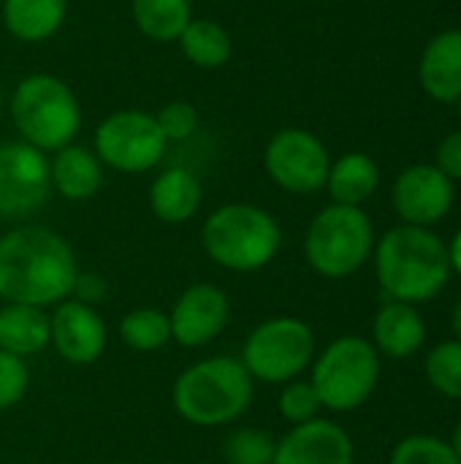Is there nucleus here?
Returning <instances> with one entry per match:
<instances>
[{"instance_id":"12","label":"nucleus","mask_w":461,"mask_h":464,"mask_svg":"<svg viewBox=\"0 0 461 464\" xmlns=\"http://www.w3.org/2000/svg\"><path fill=\"white\" fill-rule=\"evenodd\" d=\"M231 321V299L215 283L187 285L168 310L171 340L182 348H204L215 343Z\"/></svg>"},{"instance_id":"16","label":"nucleus","mask_w":461,"mask_h":464,"mask_svg":"<svg viewBox=\"0 0 461 464\" xmlns=\"http://www.w3.org/2000/svg\"><path fill=\"white\" fill-rule=\"evenodd\" d=\"M418 79L424 92L437 103H456L461 98V30L437 33L421 54Z\"/></svg>"},{"instance_id":"23","label":"nucleus","mask_w":461,"mask_h":464,"mask_svg":"<svg viewBox=\"0 0 461 464\" xmlns=\"http://www.w3.org/2000/svg\"><path fill=\"white\" fill-rule=\"evenodd\" d=\"M179 46H182V54L196 68H206V71L223 68L234 52L228 30L217 24L215 19H190L179 35Z\"/></svg>"},{"instance_id":"29","label":"nucleus","mask_w":461,"mask_h":464,"mask_svg":"<svg viewBox=\"0 0 461 464\" xmlns=\"http://www.w3.org/2000/svg\"><path fill=\"white\" fill-rule=\"evenodd\" d=\"M277 411L291 427H296V424H307L312 419H321L323 405H321V397H318L315 386L310 381L296 378V381L283 386V392L277 397Z\"/></svg>"},{"instance_id":"19","label":"nucleus","mask_w":461,"mask_h":464,"mask_svg":"<svg viewBox=\"0 0 461 464\" xmlns=\"http://www.w3.org/2000/svg\"><path fill=\"white\" fill-rule=\"evenodd\" d=\"M52 190H57L68 201H87L103 185V163L95 152L79 144H68L54 152L49 160Z\"/></svg>"},{"instance_id":"9","label":"nucleus","mask_w":461,"mask_h":464,"mask_svg":"<svg viewBox=\"0 0 461 464\" xmlns=\"http://www.w3.org/2000/svg\"><path fill=\"white\" fill-rule=\"evenodd\" d=\"M166 136L155 114L141 109H122L101 120L95 128V155L103 166L120 174L152 171L166 155Z\"/></svg>"},{"instance_id":"21","label":"nucleus","mask_w":461,"mask_h":464,"mask_svg":"<svg viewBox=\"0 0 461 464\" xmlns=\"http://www.w3.org/2000/svg\"><path fill=\"white\" fill-rule=\"evenodd\" d=\"M5 30L24 44H41L52 38L68 14V0H3Z\"/></svg>"},{"instance_id":"15","label":"nucleus","mask_w":461,"mask_h":464,"mask_svg":"<svg viewBox=\"0 0 461 464\" xmlns=\"http://www.w3.org/2000/svg\"><path fill=\"white\" fill-rule=\"evenodd\" d=\"M272 464H353V440L340 424L312 419L277 440Z\"/></svg>"},{"instance_id":"38","label":"nucleus","mask_w":461,"mask_h":464,"mask_svg":"<svg viewBox=\"0 0 461 464\" xmlns=\"http://www.w3.org/2000/svg\"><path fill=\"white\" fill-rule=\"evenodd\" d=\"M0 109H3V90H0Z\"/></svg>"},{"instance_id":"28","label":"nucleus","mask_w":461,"mask_h":464,"mask_svg":"<svg viewBox=\"0 0 461 464\" xmlns=\"http://www.w3.org/2000/svg\"><path fill=\"white\" fill-rule=\"evenodd\" d=\"M391 464H461L448 440L435 435H410L391 451Z\"/></svg>"},{"instance_id":"17","label":"nucleus","mask_w":461,"mask_h":464,"mask_svg":"<svg viewBox=\"0 0 461 464\" xmlns=\"http://www.w3.org/2000/svg\"><path fill=\"white\" fill-rule=\"evenodd\" d=\"M427 324L416 304L391 302L383 304L372 321V345L380 356L389 359H410L424 348Z\"/></svg>"},{"instance_id":"7","label":"nucleus","mask_w":461,"mask_h":464,"mask_svg":"<svg viewBox=\"0 0 461 464\" xmlns=\"http://www.w3.org/2000/svg\"><path fill=\"white\" fill-rule=\"evenodd\" d=\"M380 353L364 337L345 334L329 343L312 359V378L321 405L334 413H351L361 408L378 389Z\"/></svg>"},{"instance_id":"4","label":"nucleus","mask_w":461,"mask_h":464,"mask_svg":"<svg viewBox=\"0 0 461 464\" xmlns=\"http://www.w3.org/2000/svg\"><path fill=\"white\" fill-rule=\"evenodd\" d=\"M209 261L228 272H258L269 266L283 245V228L272 212L255 204H223L201 226Z\"/></svg>"},{"instance_id":"33","label":"nucleus","mask_w":461,"mask_h":464,"mask_svg":"<svg viewBox=\"0 0 461 464\" xmlns=\"http://www.w3.org/2000/svg\"><path fill=\"white\" fill-rule=\"evenodd\" d=\"M71 296L79 299V302H84V304H92V307H95V304L106 296V283H103V277L95 275V272H90V275H82V272H79Z\"/></svg>"},{"instance_id":"11","label":"nucleus","mask_w":461,"mask_h":464,"mask_svg":"<svg viewBox=\"0 0 461 464\" xmlns=\"http://www.w3.org/2000/svg\"><path fill=\"white\" fill-rule=\"evenodd\" d=\"M52 196L46 152L19 141L0 144V220H24Z\"/></svg>"},{"instance_id":"2","label":"nucleus","mask_w":461,"mask_h":464,"mask_svg":"<svg viewBox=\"0 0 461 464\" xmlns=\"http://www.w3.org/2000/svg\"><path fill=\"white\" fill-rule=\"evenodd\" d=\"M375 275L391 302H429L451 280L448 245L429 228L397 226L372 250Z\"/></svg>"},{"instance_id":"31","label":"nucleus","mask_w":461,"mask_h":464,"mask_svg":"<svg viewBox=\"0 0 461 464\" xmlns=\"http://www.w3.org/2000/svg\"><path fill=\"white\" fill-rule=\"evenodd\" d=\"M166 141H185L198 130V111L190 101H171L155 114Z\"/></svg>"},{"instance_id":"30","label":"nucleus","mask_w":461,"mask_h":464,"mask_svg":"<svg viewBox=\"0 0 461 464\" xmlns=\"http://www.w3.org/2000/svg\"><path fill=\"white\" fill-rule=\"evenodd\" d=\"M30 386V372L24 359L0 351V413L16 408Z\"/></svg>"},{"instance_id":"27","label":"nucleus","mask_w":461,"mask_h":464,"mask_svg":"<svg viewBox=\"0 0 461 464\" xmlns=\"http://www.w3.org/2000/svg\"><path fill=\"white\" fill-rule=\"evenodd\" d=\"M274 451H277V438L255 427L234 430L223 443V459L228 464H272Z\"/></svg>"},{"instance_id":"35","label":"nucleus","mask_w":461,"mask_h":464,"mask_svg":"<svg viewBox=\"0 0 461 464\" xmlns=\"http://www.w3.org/2000/svg\"><path fill=\"white\" fill-rule=\"evenodd\" d=\"M454 334H456V340L461 343V299L459 304L454 307Z\"/></svg>"},{"instance_id":"1","label":"nucleus","mask_w":461,"mask_h":464,"mask_svg":"<svg viewBox=\"0 0 461 464\" xmlns=\"http://www.w3.org/2000/svg\"><path fill=\"white\" fill-rule=\"evenodd\" d=\"M79 264L68 239L46 226H16L0 237V299L54 307L73 294Z\"/></svg>"},{"instance_id":"34","label":"nucleus","mask_w":461,"mask_h":464,"mask_svg":"<svg viewBox=\"0 0 461 464\" xmlns=\"http://www.w3.org/2000/svg\"><path fill=\"white\" fill-rule=\"evenodd\" d=\"M448 261H451V272L461 275V228L448 245Z\"/></svg>"},{"instance_id":"5","label":"nucleus","mask_w":461,"mask_h":464,"mask_svg":"<svg viewBox=\"0 0 461 464\" xmlns=\"http://www.w3.org/2000/svg\"><path fill=\"white\" fill-rule=\"evenodd\" d=\"M11 120L24 144L41 152H57L73 144L82 128V106L60 76L30 73L11 95Z\"/></svg>"},{"instance_id":"8","label":"nucleus","mask_w":461,"mask_h":464,"mask_svg":"<svg viewBox=\"0 0 461 464\" xmlns=\"http://www.w3.org/2000/svg\"><path fill=\"white\" fill-rule=\"evenodd\" d=\"M312 359L315 334L310 324L293 315H280L258 324L247 334L239 356L250 378L269 386H285L302 378V372L312 367Z\"/></svg>"},{"instance_id":"24","label":"nucleus","mask_w":461,"mask_h":464,"mask_svg":"<svg viewBox=\"0 0 461 464\" xmlns=\"http://www.w3.org/2000/svg\"><path fill=\"white\" fill-rule=\"evenodd\" d=\"M136 27L158 44L179 41L182 30L193 19L190 0H133L130 3Z\"/></svg>"},{"instance_id":"13","label":"nucleus","mask_w":461,"mask_h":464,"mask_svg":"<svg viewBox=\"0 0 461 464\" xmlns=\"http://www.w3.org/2000/svg\"><path fill=\"white\" fill-rule=\"evenodd\" d=\"M394 212L405 226L429 228L454 207V182L435 163L408 166L391 188Z\"/></svg>"},{"instance_id":"37","label":"nucleus","mask_w":461,"mask_h":464,"mask_svg":"<svg viewBox=\"0 0 461 464\" xmlns=\"http://www.w3.org/2000/svg\"><path fill=\"white\" fill-rule=\"evenodd\" d=\"M456 109H459V117H461V98H459V101H456Z\"/></svg>"},{"instance_id":"14","label":"nucleus","mask_w":461,"mask_h":464,"mask_svg":"<svg viewBox=\"0 0 461 464\" xmlns=\"http://www.w3.org/2000/svg\"><path fill=\"white\" fill-rule=\"evenodd\" d=\"M49 326H52L49 345L68 364L76 367L95 364L106 351L109 332L92 304H84L79 299H65L54 304V310L49 313Z\"/></svg>"},{"instance_id":"6","label":"nucleus","mask_w":461,"mask_h":464,"mask_svg":"<svg viewBox=\"0 0 461 464\" xmlns=\"http://www.w3.org/2000/svg\"><path fill=\"white\" fill-rule=\"evenodd\" d=\"M375 250V226L361 207L329 204L304 234V258L326 280L356 275Z\"/></svg>"},{"instance_id":"18","label":"nucleus","mask_w":461,"mask_h":464,"mask_svg":"<svg viewBox=\"0 0 461 464\" xmlns=\"http://www.w3.org/2000/svg\"><path fill=\"white\" fill-rule=\"evenodd\" d=\"M201 198H204V188L198 177L185 166L160 171L149 185V209L160 223L168 226L193 220L201 207Z\"/></svg>"},{"instance_id":"36","label":"nucleus","mask_w":461,"mask_h":464,"mask_svg":"<svg viewBox=\"0 0 461 464\" xmlns=\"http://www.w3.org/2000/svg\"><path fill=\"white\" fill-rule=\"evenodd\" d=\"M451 449L456 451V457H459V462H461V421H459V427L454 430V438H451Z\"/></svg>"},{"instance_id":"26","label":"nucleus","mask_w":461,"mask_h":464,"mask_svg":"<svg viewBox=\"0 0 461 464\" xmlns=\"http://www.w3.org/2000/svg\"><path fill=\"white\" fill-rule=\"evenodd\" d=\"M427 381L448 400H461V343L448 340L427 353Z\"/></svg>"},{"instance_id":"20","label":"nucleus","mask_w":461,"mask_h":464,"mask_svg":"<svg viewBox=\"0 0 461 464\" xmlns=\"http://www.w3.org/2000/svg\"><path fill=\"white\" fill-rule=\"evenodd\" d=\"M52 343L49 313L33 304H11L0 307V351L30 359L46 351Z\"/></svg>"},{"instance_id":"3","label":"nucleus","mask_w":461,"mask_h":464,"mask_svg":"<svg viewBox=\"0 0 461 464\" xmlns=\"http://www.w3.org/2000/svg\"><path fill=\"white\" fill-rule=\"evenodd\" d=\"M255 397V381L239 356H209L182 370L171 389L174 411L182 421L215 430L239 421Z\"/></svg>"},{"instance_id":"32","label":"nucleus","mask_w":461,"mask_h":464,"mask_svg":"<svg viewBox=\"0 0 461 464\" xmlns=\"http://www.w3.org/2000/svg\"><path fill=\"white\" fill-rule=\"evenodd\" d=\"M451 182H461V130L448 133L437 147V163H435Z\"/></svg>"},{"instance_id":"25","label":"nucleus","mask_w":461,"mask_h":464,"mask_svg":"<svg viewBox=\"0 0 461 464\" xmlns=\"http://www.w3.org/2000/svg\"><path fill=\"white\" fill-rule=\"evenodd\" d=\"M117 332H120V340L130 351H139V353H152L171 343L168 313L158 307H136L125 313Z\"/></svg>"},{"instance_id":"22","label":"nucleus","mask_w":461,"mask_h":464,"mask_svg":"<svg viewBox=\"0 0 461 464\" xmlns=\"http://www.w3.org/2000/svg\"><path fill=\"white\" fill-rule=\"evenodd\" d=\"M378 185H380V169L364 152H348L329 166L326 188L334 204L361 207L375 196Z\"/></svg>"},{"instance_id":"10","label":"nucleus","mask_w":461,"mask_h":464,"mask_svg":"<svg viewBox=\"0 0 461 464\" xmlns=\"http://www.w3.org/2000/svg\"><path fill=\"white\" fill-rule=\"evenodd\" d=\"M329 166L326 144L304 128L277 130L264 150V169L269 179L293 196H312L323 190Z\"/></svg>"}]
</instances>
